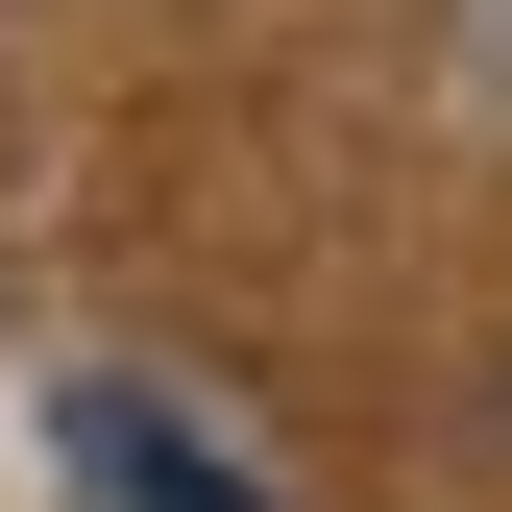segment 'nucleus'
I'll list each match as a JSON object with an SVG mask.
<instances>
[{"label":"nucleus","mask_w":512,"mask_h":512,"mask_svg":"<svg viewBox=\"0 0 512 512\" xmlns=\"http://www.w3.org/2000/svg\"><path fill=\"white\" fill-rule=\"evenodd\" d=\"M74 464H98L122 512H269V488H244V464H196V439H171L147 391H74Z\"/></svg>","instance_id":"nucleus-1"}]
</instances>
